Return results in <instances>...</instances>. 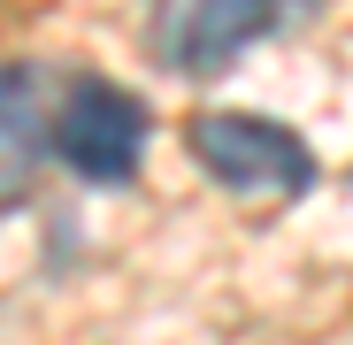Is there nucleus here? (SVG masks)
Returning <instances> with one entry per match:
<instances>
[{
  "label": "nucleus",
  "instance_id": "3",
  "mask_svg": "<svg viewBox=\"0 0 353 345\" xmlns=\"http://www.w3.org/2000/svg\"><path fill=\"white\" fill-rule=\"evenodd\" d=\"M323 0H154V62L169 77H223L261 39L300 31Z\"/></svg>",
  "mask_w": 353,
  "mask_h": 345
},
{
  "label": "nucleus",
  "instance_id": "4",
  "mask_svg": "<svg viewBox=\"0 0 353 345\" xmlns=\"http://www.w3.org/2000/svg\"><path fill=\"white\" fill-rule=\"evenodd\" d=\"M54 85L62 70L46 62H0V207H23L46 154V115H54Z\"/></svg>",
  "mask_w": 353,
  "mask_h": 345
},
{
  "label": "nucleus",
  "instance_id": "1",
  "mask_svg": "<svg viewBox=\"0 0 353 345\" xmlns=\"http://www.w3.org/2000/svg\"><path fill=\"white\" fill-rule=\"evenodd\" d=\"M154 138V107L100 70H62L46 115V154L85 185H131Z\"/></svg>",
  "mask_w": 353,
  "mask_h": 345
},
{
  "label": "nucleus",
  "instance_id": "2",
  "mask_svg": "<svg viewBox=\"0 0 353 345\" xmlns=\"http://www.w3.org/2000/svg\"><path fill=\"white\" fill-rule=\"evenodd\" d=\"M185 146L192 161L208 169V185L239 192V200H300L315 192V154L307 138L276 123V115H246V107H200L185 123Z\"/></svg>",
  "mask_w": 353,
  "mask_h": 345
}]
</instances>
